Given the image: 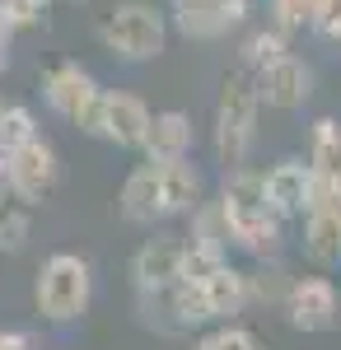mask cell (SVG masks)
<instances>
[{"instance_id": "cell-1", "label": "cell", "mask_w": 341, "mask_h": 350, "mask_svg": "<svg viewBox=\"0 0 341 350\" xmlns=\"http://www.w3.org/2000/svg\"><path fill=\"white\" fill-rule=\"evenodd\" d=\"M197 201H201V173L192 159H145L127 173L117 211L127 224L155 229V224L187 215Z\"/></svg>"}, {"instance_id": "cell-2", "label": "cell", "mask_w": 341, "mask_h": 350, "mask_svg": "<svg viewBox=\"0 0 341 350\" xmlns=\"http://www.w3.org/2000/svg\"><path fill=\"white\" fill-rule=\"evenodd\" d=\"M220 211H225V224H229V243L238 252H248L253 262H281L286 252V219L271 215L262 196V173L257 168H229L225 187H220Z\"/></svg>"}, {"instance_id": "cell-3", "label": "cell", "mask_w": 341, "mask_h": 350, "mask_svg": "<svg viewBox=\"0 0 341 350\" xmlns=\"http://www.w3.org/2000/svg\"><path fill=\"white\" fill-rule=\"evenodd\" d=\"M33 304L38 318L52 327H71L94 304V262L79 252H52L33 275Z\"/></svg>"}, {"instance_id": "cell-4", "label": "cell", "mask_w": 341, "mask_h": 350, "mask_svg": "<svg viewBox=\"0 0 341 350\" xmlns=\"http://www.w3.org/2000/svg\"><path fill=\"white\" fill-rule=\"evenodd\" d=\"M99 42L122 66H145L168 47V14L150 0H117L99 19Z\"/></svg>"}, {"instance_id": "cell-5", "label": "cell", "mask_w": 341, "mask_h": 350, "mask_svg": "<svg viewBox=\"0 0 341 350\" xmlns=\"http://www.w3.org/2000/svg\"><path fill=\"white\" fill-rule=\"evenodd\" d=\"M257 84L248 70H234L220 84V98H215V122H210V145H215V159L225 168H243L253 154V140H257Z\"/></svg>"}, {"instance_id": "cell-6", "label": "cell", "mask_w": 341, "mask_h": 350, "mask_svg": "<svg viewBox=\"0 0 341 350\" xmlns=\"http://www.w3.org/2000/svg\"><path fill=\"white\" fill-rule=\"evenodd\" d=\"M42 103L71 122L79 131H94V117H99V103H103V84L94 80L79 61H56L52 70H42Z\"/></svg>"}, {"instance_id": "cell-7", "label": "cell", "mask_w": 341, "mask_h": 350, "mask_svg": "<svg viewBox=\"0 0 341 350\" xmlns=\"http://www.w3.org/2000/svg\"><path fill=\"white\" fill-rule=\"evenodd\" d=\"M281 308L294 332H332L341 323V290L332 285V275H294Z\"/></svg>"}, {"instance_id": "cell-8", "label": "cell", "mask_w": 341, "mask_h": 350, "mask_svg": "<svg viewBox=\"0 0 341 350\" xmlns=\"http://www.w3.org/2000/svg\"><path fill=\"white\" fill-rule=\"evenodd\" d=\"M61 187V154L52 140H28L24 150L10 154V196L19 206H42Z\"/></svg>"}, {"instance_id": "cell-9", "label": "cell", "mask_w": 341, "mask_h": 350, "mask_svg": "<svg viewBox=\"0 0 341 350\" xmlns=\"http://www.w3.org/2000/svg\"><path fill=\"white\" fill-rule=\"evenodd\" d=\"M253 0H168V19L173 28L192 38V42H215L229 38L243 19H248Z\"/></svg>"}, {"instance_id": "cell-10", "label": "cell", "mask_w": 341, "mask_h": 350, "mask_svg": "<svg viewBox=\"0 0 341 350\" xmlns=\"http://www.w3.org/2000/svg\"><path fill=\"white\" fill-rule=\"evenodd\" d=\"M150 117L155 112L145 108V98H136L127 89H103V103H99V117H94L89 135H99L117 150H140L145 135H150Z\"/></svg>"}, {"instance_id": "cell-11", "label": "cell", "mask_w": 341, "mask_h": 350, "mask_svg": "<svg viewBox=\"0 0 341 350\" xmlns=\"http://www.w3.org/2000/svg\"><path fill=\"white\" fill-rule=\"evenodd\" d=\"M253 84H257L262 108L294 112V108H304V103H309V94H314V66H309L304 56L286 52L281 61L262 66V70L253 75Z\"/></svg>"}, {"instance_id": "cell-12", "label": "cell", "mask_w": 341, "mask_h": 350, "mask_svg": "<svg viewBox=\"0 0 341 350\" xmlns=\"http://www.w3.org/2000/svg\"><path fill=\"white\" fill-rule=\"evenodd\" d=\"M314 183L318 173L304 159H281L262 173V196L276 219H304L314 206Z\"/></svg>"}, {"instance_id": "cell-13", "label": "cell", "mask_w": 341, "mask_h": 350, "mask_svg": "<svg viewBox=\"0 0 341 350\" xmlns=\"http://www.w3.org/2000/svg\"><path fill=\"white\" fill-rule=\"evenodd\" d=\"M183 252L187 243L183 234H155L136 247L131 257V280H136V295H155V290H168L183 280Z\"/></svg>"}, {"instance_id": "cell-14", "label": "cell", "mask_w": 341, "mask_h": 350, "mask_svg": "<svg viewBox=\"0 0 341 350\" xmlns=\"http://www.w3.org/2000/svg\"><path fill=\"white\" fill-rule=\"evenodd\" d=\"M197 290H201V308H206V318L210 323H234L238 313H248V271H238V267H225L220 271H210V275H201L197 280Z\"/></svg>"}, {"instance_id": "cell-15", "label": "cell", "mask_w": 341, "mask_h": 350, "mask_svg": "<svg viewBox=\"0 0 341 350\" xmlns=\"http://www.w3.org/2000/svg\"><path fill=\"white\" fill-rule=\"evenodd\" d=\"M145 159H192L197 150V131H192V117L183 108H168L150 117V135H145Z\"/></svg>"}, {"instance_id": "cell-16", "label": "cell", "mask_w": 341, "mask_h": 350, "mask_svg": "<svg viewBox=\"0 0 341 350\" xmlns=\"http://www.w3.org/2000/svg\"><path fill=\"white\" fill-rule=\"evenodd\" d=\"M304 257L314 262L318 271H337L341 267V219L327 215V211H309L304 215Z\"/></svg>"}, {"instance_id": "cell-17", "label": "cell", "mask_w": 341, "mask_h": 350, "mask_svg": "<svg viewBox=\"0 0 341 350\" xmlns=\"http://www.w3.org/2000/svg\"><path fill=\"white\" fill-rule=\"evenodd\" d=\"M304 163L314 173H323V178L341 168V122L337 117H318L309 126V154H304Z\"/></svg>"}, {"instance_id": "cell-18", "label": "cell", "mask_w": 341, "mask_h": 350, "mask_svg": "<svg viewBox=\"0 0 341 350\" xmlns=\"http://www.w3.org/2000/svg\"><path fill=\"white\" fill-rule=\"evenodd\" d=\"M187 215H192V229L183 234L187 243L220 247V252H229V247H234V243H229V224H225V211H220V201H197Z\"/></svg>"}, {"instance_id": "cell-19", "label": "cell", "mask_w": 341, "mask_h": 350, "mask_svg": "<svg viewBox=\"0 0 341 350\" xmlns=\"http://www.w3.org/2000/svg\"><path fill=\"white\" fill-rule=\"evenodd\" d=\"M286 52H290V38H286V33H276V28H257V33H248V38H243V47H238V70L257 75L262 66L281 61Z\"/></svg>"}, {"instance_id": "cell-20", "label": "cell", "mask_w": 341, "mask_h": 350, "mask_svg": "<svg viewBox=\"0 0 341 350\" xmlns=\"http://www.w3.org/2000/svg\"><path fill=\"white\" fill-rule=\"evenodd\" d=\"M38 117L28 103H0V154L10 159L14 150H24L28 140H38Z\"/></svg>"}, {"instance_id": "cell-21", "label": "cell", "mask_w": 341, "mask_h": 350, "mask_svg": "<svg viewBox=\"0 0 341 350\" xmlns=\"http://www.w3.org/2000/svg\"><path fill=\"white\" fill-rule=\"evenodd\" d=\"M192 350H266V341L253 332V327H238V323H215L206 336H197Z\"/></svg>"}, {"instance_id": "cell-22", "label": "cell", "mask_w": 341, "mask_h": 350, "mask_svg": "<svg viewBox=\"0 0 341 350\" xmlns=\"http://www.w3.org/2000/svg\"><path fill=\"white\" fill-rule=\"evenodd\" d=\"M28 234H33L28 206H19L14 196H5V201H0V252H24Z\"/></svg>"}, {"instance_id": "cell-23", "label": "cell", "mask_w": 341, "mask_h": 350, "mask_svg": "<svg viewBox=\"0 0 341 350\" xmlns=\"http://www.w3.org/2000/svg\"><path fill=\"white\" fill-rule=\"evenodd\" d=\"M314 10L318 0H266V19L276 33H304V28H314Z\"/></svg>"}, {"instance_id": "cell-24", "label": "cell", "mask_w": 341, "mask_h": 350, "mask_svg": "<svg viewBox=\"0 0 341 350\" xmlns=\"http://www.w3.org/2000/svg\"><path fill=\"white\" fill-rule=\"evenodd\" d=\"M290 280H294V275H286L281 262H262L257 271H248V299H253V304H281L286 290H290Z\"/></svg>"}, {"instance_id": "cell-25", "label": "cell", "mask_w": 341, "mask_h": 350, "mask_svg": "<svg viewBox=\"0 0 341 350\" xmlns=\"http://www.w3.org/2000/svg\"><path fill=\"white\" fill-rule=\"evenodd\" d=\"M314 33L323 38V42L341 47V0H318V10H314Z\"/></svg>"}, {"instance_id": "cell-26", "label": "cell", "mask_w": 341, "mask_h": 350, "mask_svg": "<svg viewBox=\"0 0 341 350\" xmlns=\"http://www.w3.org/2000/svg\"><path fill=\"white\" fill-rule=\"evenodd\" d=\"M309 211H327V215H337L341 219V168L337 173H318V183H314V206Z\"/></svg>"}, {"instance_id": "cell-27", "label": "cell", "mask_w": 341, "mask_h": 350, "mask_svg": "<svg viewBox=\"0 0 341 350\" xmlns=\"http://www.w3.org/2000/svg\"><path fill=\"white\" fill-rule=\"evenodd\" d=\"M0 5H5V14H10V24H14V33H19V28L42 24V14L52 10V0H0Z\"/></svg>"}, {"instance_id": "cell-28", "label": "cell", "mask_w": 341, "mask_h": 350, "mask_svg": "<svg viewBox=\"0 0 341 350\" xmlns=\"http://www.w3.org/2000/svg\"><path fill=\"white\" fill-rule=\"evenodd\" d=\"M0 350H38V341L28 332H19V327H5L0 332Z\"/></svg>"}, {"instance_id": "cell-29", "label": "cell", "mask_w": 341, "mask_h": 350, "mask_svg": "<svg viewBox=\"0 0 341 350\" xmlns=\"http://www.w3.org/2000/svg\"><path fill=\"white\" fill-rule=\"evenodd\" d=\"M10 38H14V24H10V14H5V5H0V42L10 47Z\"/></svg>"}, {"instance_id": "cell-30", "label": "cell", "mask_w": 341, "mask_h": 350, "mask_svg": "<svg viewBox=\"0 0 341 350\" xmlns=\"http://www.w3.org/2000/svg\"><path fill=\"white\" fill-rule=\"evenodd\" d=\"M5 196H10V159L0 154V201H5Z\"/></svg>"}, {"instance_id": "cell-31", "label": "cell", "mask_w": 341, "mask_h": 350, "mask_svg": "<svg viewBox=\"0 0 341 350\" xmlns=\"http://www.w3.org/2000/svg\"><path fill=\"white\" fill-rule=\"evenodd\" d=\"M5 70H10V47L0 42V75H5Z\"/></svg>"}]
</instances>
